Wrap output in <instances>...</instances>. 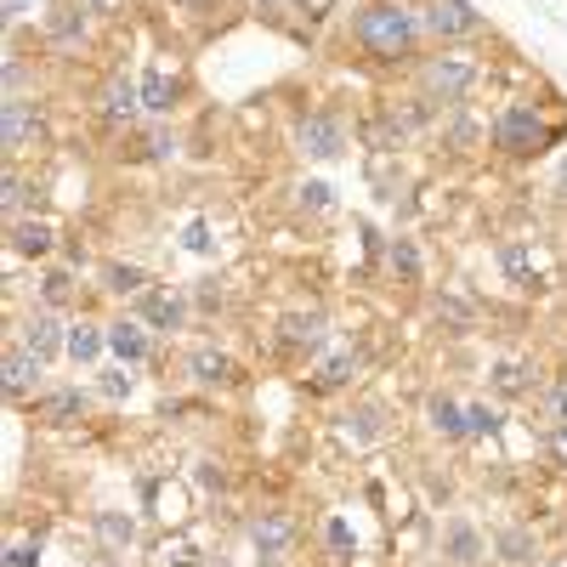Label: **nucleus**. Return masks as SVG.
<instances>
[{
	"mask_svg": "<svg viewBox=\"0 0 567 567\" xmlns=\"http://www.w3.org/2000/svg\"><path fill=\"white\" fill-rule=\"evenodd\" d=\"M41 370H46V358H35L29 347H12L7 363H0V381H7V397H29L41 386Z\"/></svg>",
	"mask_w": 567,
	"mask_h": 567,
	"instance_id": "nucleus-12",
	"label": "nucleus"
},
{
	"mask_svg": "<svg viewBox=\"0 0 567 567\" xmlns=\"http://www.w3.org/2000/svg\"><path fill=\"white\" fill-rule=\"evenodd\" d=\"M143 284H148V273L143 267H125V261H114L103 273V290H114V295H143Z\"/></svg>",
	"mask_w": 567,
	"mask_h": 567,
	"instance_id": "nucleus-25",
	"label": "nucleus"
},
{
	"mask_svg": "<svg viewBox=\"0 0 567 567\" xmlns=\"http://www.w3.org/2000/svg\"><path fill=\"white\" fill-rule=\"evenodd\" d=\"M545 449H551V460H556V465H567V420H562V426H551Z\"/></svg>",
	"mask_w": 567,
	"mask_h": 567,
	"instance_id": "nucleus-38",
	"label": "nucleus"
},
{
	"mask_svg": "<svg viewBox=\"0 0 567 567\" xmlns=\"http://www.w3.org/2000/svg\"><path fill=\"white\" fill-rule=\"evenodd\" d=\"M352 41L370 52L375 63H397V57H409L415 41H420V23L409 7H397V0H375V7H363L352 18Z\"/></svg>",
	"mask_w": 567,
	"mask_h": 567,
	"instance_id": "nucleus-1",
	"label": "nucleus"
},
{
	"mask_svg": "<svg viewBox=\"0 0 567 567\" xmlns=\"http://www.w3.org/2000/svg\"><path fill=\"white\" fill-rule=\"evenodd\" d=\"M449 143H454V148H472V143H477V125H472V120H454V125H449Z\"/></svg>",
	"mask_w": 567,
	"mask_h": 567,
	"instance_id": "nucleus-39",
	"label": "nucleus"
},
{
	"mask_svg": "<svg viewBox=\"0 0 567 567\" xmlns=\"http://www.w3.org/2000/svg\"><path fill=\"white\" fill-rule=\"evenodd\" d=\"M545 567H567V556H556V562H545Z\"/></svg>",
	"mask_w": 567,
	"mask_h": 567,
	"instance_id": "nucleus-48",
	"label": "nucleus"
},
{
	"mask_svg": "<svg viewBox=\"0 0 567 567\" xmlns=\"http://www.w3.org/2000/svg\"><path fill=\"white\" fill-rule=\"evenodd\" d=\"M41 415H46L52 426H69V420L86 415V397H80V392H52V397H41Z\"/></svg>",
	"mask_w": 567,
	"mask_h": 567,
	"instance_id": "nucleus-24",
	"label": "nucleus"
},
{
	"mask_svg": "<svg viewBox=\"0 0 567 567\" xmlns=\"http://www.w3.org/2000/svg\"><path fill=\"white\" fill-rule=\"evenodd\" d=\"M109 352L125 363V370H137V363H148V352H154V341H148V324H143V318H120V324H109Z\"/></svg>",
	"mask_w": 567,
	"mask_h": 567,
	"instance_id": "nucleus-11",
	"label": "nucleus"
},
{
	"mask_svg": "<svg viewBox=\"0 0 567 567\" xmlns=\"http://www.w3.org/2000/svg\"><path fill=\"white\" fill-rule=\"evenodd\" d=\"M472 86H477V63H465V57H426L420 63V91L431 103H460Z\"/></svg>",
	"mask_w": 567,
	"mask_h": 567,
	"instance_id": "nucleus-4",
	"label": "nucleus"
},
{
	"mask_svg": "<svg viewBox=\"0 0 567 567\" xmlns=\"http://www.w3.org/2000/svg\"><path fill=\"white\" fill-rule=\"evenodd\" d=\"M23 12H29V0H7V23H18Z\"/></svg>",
	"mask_w": 567,
	"mask_h": 567,
	"instance_id": "nucleus-45",
	"label": "nucleus"
},
{
	"mask_svg": "<svg viewBox=\"0 0 567 567\" xmlns=\"http://www.w3.org/2000/svg\"><path fill=\"white\" fill-rule=\"evenodd\" d=\"M256 12H267V18H284V12H295V0H250Z\"/></svg>",
	"mask_w": 567,
	"mask_h": 567,
	"instance_id": "nucleus-43",
	"label": "nucleus"
},
{
	"mask_svg": "<svg viewBox=\"0 0 567 567\" xmlns=\"http://www.w3.org/2000/svg\"><path fill=\"white\" fill-rule=\"evenodd\" d=\"M41 302H46L52 313L75 302V279H69V273H63V267H52V273L41 279Z\"/></svg>",
	"mask_w": 567,
	"mask_h": 567,
	"instance_id": "nucleus-26",
	"label": "nucleus"
},
{
	"mask_svg": "<svg viewBox=\"0 0 567 567\" xmlns=\"http://www.w3.org/2000/svg\"><path fill=\"white\" fill-rule=\"evenodd\" d=\"M171 154H177V137L165 125H154L148 137H143V159H171Z\"/></svg>",
	"mask_w": 567,
	"mask_h": 567,
	"instance_id": "nucleus-33",
	"label": "nucleus"
},
{
	"mask_svg": "<svg viewBox=\"0 0 567 567\" xmlns=\"http://www.w3.org/2000/svg\"><path fill=\"white\" fill-rule=\"evenodd\" d=\"M131 386H137V381H131L125 370H114V375H103V392H109V397H131Z\"/></svg>",
	"mask_w": 567,
	"mask_h": 567,
	"instance_id": "nucleus-40",
	"label": "nucleus"
},
{
	"mask_svg": "<svg viewBox=\"0 0 567 567\" xmlns=\"http://www.w3.org/2000/svg\"><path fill=\"white\" fill-rule=\"evenodd\" d=\"M0 205H7V216H12V222L23 216V205H29V182H23L18 171H7V193H0Z\"/></svg>",
	"mask_w": 567,
	"mask_h": 567,
	"instance_id": "nucleus-31",
	"label": "nucleus"
},
{
	"mask_svg": "<svg viewBox=\"0 0 567 567\" xmlns=\"http://www.w3.org/2000/svg\"><path fill=\"white\" fill-rule=\"evenodd\" d=\"M188 375H193L199 386H222V381H233V358L216 352V347H199V352L188 358Z\"/></svg>",
	"mask_w": 567,
	"mask_h": 567,
	"instance_id": "nucleus-16",
	"label": "nucleus"
},
{
	"mask_svg": "<svg viewBox=\"0 0 567 567\" xmlns=\"http://www.w3.org/2000/svg\"><path fill=\"white\" fill-rule=\"evenodd\" d=\"M41 137H46L41 109L29 103V97H7V103H0V148H7V154H29Z\"/></svg>",
	"mask_w": 567,
	"mask_h": 567,
	"instance_id": "nucleus-5",
	"label": "nucleus"
},
{
	"mask_svg": "<svg viewBox=\"0 0 567 567\" xmlns=\"http://www.w3.org/2000/svg\"><path fill=\"white\" fill-rule=\"evenodd\" d=\"M329 7H336V0H295V12H307V18H324Z\"/></svg>",
	"mask_w": 567,
	"mask_h": 567,
	"instance_id": "nucleus-44",
	"label": "nucleus"
},
{
	"mask_svg": "<svg viewBox=\"0 0 567 567\" xmlns=\"http://www.w3.org/2000/svg\"><path fill=\"white\" fill-rule=\"evenodd\" d=\"M171 109H177V86L165 80V75H148V80H143V114L165 120V114H171Z\"/></svg>",
	"mask_w": 567,
	"mask_h": 567,
	"instance_id": "nucleus-23",
	"label": "nucleus"
},
{
	"mask_svg": "<svg viewBox=\"0 0 567 567\" xmlns=\"http://www.w3.org/2000/svg\"><path fill=\"white\" fill-rule=\"evenodd\" d=\"M415 23L431 41H472V35H483V12H472V0H420Z\"/></svg>",
	"mask_w": 567,
	"mask_h": 567,
	"instance_id": "nucleus-2",
	"label": "nucleus"
},
{
	"mask_svg": "<svg viewBox=\"0 0 567 567\" xmlns=\"http://www.w3.org/2000/svg\"><path fill=\"white\" fill-rule=\"evenodd\" d=\"M381 431H386V409H381V404H358V409L341 420V438H347V443H358V449H363V443H375Z\"/></svg>",
	"mask_w": 567,
	"mask_h": 567,
	"instance_id": "nucleus-15",
	"label": "nucleus"
},
{
	"mask_svg": "<svg viewBox=\"0 0 567 567\" xmlns=\"http://www.w3.org/2000/svg\"><path fill=\"white\" fill-rule=\"evenodd\" d=\"M279 336H284V347H318L324 341V313H284Z\"/></svg>",
	"mask_w": 567,
	"mask_h": 567,
	"instance_id": "nucleus-17",
	"label": "nucleus"
},
{
	"mask_svg": "<svg viewBox=\"0 0 567 567\" xmlns=\"http://www.w3.org/2000/svg\"><path fill=\"white\" fill-rule=\"evenodd\" d=\"M431 431H443L449 443H460V438H472V431H465V409L454 404V397H431Z\"/></svg>",
	"mask_w": 567,
	"mask_h": 567,
	"instance_id": "nucleus-19",
	"label": "nucleus"
},
{
	"mask_svg": "<svg viewBox=\"0 0 567 567\" xmlns=\"http://www.w3.org/2000/svg\"><path fill=\"white\" fill-rule=\"evenodd\" d=\"M352 375H358V363H352L347 352H341V358H329L324 370H318V392H336V386H347Z\"/></svg>",
	"mask_w": 567,
	"mask_h": 567,
	"instance_id": "nucleus-27",
	"label": "nucleus"
},
{
	"mask_svg": "<svg viewBox=\"0 0 567 567\" xmlns=\"http://www.w3.org/2000/svg\"><path fill=\"white\" fill-rule=\"evenodd\" d=\"M465 431H472V438H494V431H499V409L472 404V409H465Z\"/></svg>",
	"mask_w": 567,
	"mask_h": 567,
	"instance_id": "nucleus-29",
	"label": "nucleus"
},
{
	"mask_svg": "<svg viewBox=\"0 0 567 567\" xmlns=\"http://www.w3.org/2000/svg\"><path fill=\"white\" fill-rule=\"evenodd\" d=\"M540 386V370H528V363H499L494 370V392H506V397H522Z\"/></svg>",
	"mask_w": 567,
	"mask_h": 567,
	"instance_id": "nucleus-22",
	"label": "nucleus"
},
{
	"mask_svg": "<svg viewBox=\"0 0 567 567\" xmlns=\"http://www.w3.org/2000/svg\"><path fill=\"white\" fill-rule=\"evenodd\" d=\"M52 222H12V250L18 256H52Z\"/></svg>",
	"mask_w": 567,
	"mask_h": 567,
	"instance_id": "nucleus-18",
	"label": "nucleus"
},
{
	"mask_svg": "<svg viewBox=\"0 0 567 567\" xmlns=\"http://www.w3.org/2000/svg\"><path fill=\"white\" fill-rule=\"evenodd\" d=\"M438 313H443L449 324H460V329L472 324V307H465V302H454V295H443V302H438Z\"/></svg>",
	"mask_w": 567,
	"mask_h": 567,
	"instance_id": "nucleus-37",
	"label": "nucleus"
},
{
	"mask_svg": "<svg viewBox=\"0 0 567 567\" xmlns=\"http://www.w3.org/2000/svg\"><path fill=\"white\" fill-rule=\"evenodd\" d=\"M52 35H57V41H75V35H80V12H57V18H52Z\"/></svg>",
	"mask_w": 567,
	"mask_h": 567,
	"instance_id": "nucleus-36",
	"label": "nucleus"
},
{
	"mask_svg": "<svg viewBox=\"0 0 567 567\" xmlns=\"http://www.w3.org/2000/svg\"><path fill=\"white\" fill-rule=\"evenodd\" d=\"M23 347L52 363L57 352H69V329H63V318L52 307H35V313H29V324H23Z\"/></svg>",
	"mask_w": 567,
	"mask_h": 567,
	"instance_id": "nucleus-8",
	"label": "nucleus"
},
{
	"mask_svg": "<svg viewBox=\"0 0 567 567\" xmlns=\"http://www.w3.org/2000/svg\"><path fill=\"white\" fill-rule=\"evenodd\" d=\"M551 143V125L540 120V114H533V109H506V114H499L494 120V148L499 154H511V159H528V154H540Z\"/></svg>",
	"mask_w": 567,
	"mask_h": 567,
	"instance_id": "nucleus-3",
	"label": "nucleus"
},
{
	"mask_svg": "<svg viewBox=\"0 0 567 567\" xmlns=\"http://www.w3.org/2000/svg\"><path fill=\"white\" fill-rule=\"evenodd\" d=\"M499 267L517 279V284H533L540 279V261H533V250L522 245V239H511V245H499Z\"/></svg>",
	"mask_w": 567,
	"mask_h": 567,
	"instance_id": "nucleus-21",
	"label": "nucleus"
},
{
	"mask_svg": "<svg viewBox=\"0 0 567 567\" xmlns=\"http://www.w3.org/2000/svg\"><path fill=\"white\" fill-rule=\"evenodd\" d=\"M324 540H329V551H336L341 562H347V556L358 551V540H352V528H347L341 517H329V528H324Z\"/></svg>",
	"mask_w": 567,
	"mask_h": 567,
	"instance_id": "nucleus-32",
	"label": "nucleus"
},
{
	"mask_svg": "<svg viewBox=\"0 0 567 567\" xmlns=\"http://www.w3.org/2000/svg\"><path fill=\"white\" fill-rule=\"evenodd\" d=\"M443 556L454 567H483L488 562V540L465 517H454V522H443Z\"/></svg>",
	"mask_w": 567,
	"mask_h": 567,
	"instance_id": "nucleus-9",
	"label": "nucleus"
},
{
	"mask_svg": "<svg viewBox=\"0 0 567 567\" xmlns=\"http://www.w3.org/2000/svg\"><path fill=\"white\" fill-rule=\"evenodd\" d=\"M302 205L307 211H329V205H336V193H329V182H302Z\"/></svg>",
	"mask_w": 567,
	"mask_h": 567,
	"instance_id": "nucleus-34",
	"label": "nucleus"
},
{
	"mask_svg": "<svg viewBox=\"0 0 567 567\" xmlns=\"http://www.w3.org/2000/svg\"><path fill=\"white\" fill-rule=\"evenodd\" d=\"M109 7V0H80V12H103Z\"/></svg>",
	"mask_w": 567,
	"mask_h": 567,
	"instance_id": "nucleus-46",
	"label": "nucleus"
},
{
	"mask_svg": "<svg viewBox=\"0 0 567 567\" xmlns=\"http://www.w3.org/2000/svg\"><path fill=\"white\" fill-rule=\"evenodd\" d=\"M392 267H397V273H404V279H420V250L409 245V239H392Z\"/></svg>",
	"mask_w": 567,
	"mask_h": 567,
	"instance_id": "nucleus-30",
	"label": "nucleus"
},
{
	"mask_svg": "<svg viewBox=\"0 0 567 567\" xmlns=\"http://www.w3.org/2000/svg\"><path fill=\"white\" fill-rule=\"evenodd\" d=\"M97 109H103V120H109V125H131V120L143 114V80L114 75V80L103 86V97H97Z\"/></svg>",
	"mask_w": 567,
	"mask_h": 567,
	"instance_id": "nucleus-10",
	"label": "nucleus"
},
{
	"mask_svg": "<svg viewBox=\"0 0 567 567\" xmlns=\"http://www.w3.org/2000/svg\"><path fill=\"white\" fill-rule=\"evenodd\" d=\"M91 533H97V545L114 551V556H125L131 545H137V522H131V511H97Z\"/></svg>",
	"mask_w": 567,
	"mask_h": 567,
	"instance_id": "nucleus-13",
	"label": "nucleus"
},
{
	"mask_svg": "<svg viewBox=\"0 0 567 567\" xmlns=\"http://www.w3.org/2000/svg\"><path fill=\"white\" fill-rule=\"evenodd\" d=\"M103 347H109V329H97V324H75L69 329V358L75 363H97Z\"/></svg>",
	"mask_w": 567,
	"mask_h": 567,
	"instance_id": "nucleus-20",
	"label": "nucleus"
},
{
	"mask_svg": "<svg viewBox=\"0 0 567 567\" xmlns=\"http://www.w3.org/2000/svg\"><path fill=\"white\" fill-rule=\"evenodd\" d=\"M556 188H562V199H567V159H562V177H556Z\"/></svg>",
	"mask_w": 567,
	"mask_h": 567,
	"instance_id": "nucleus-47",
	"label": "nucleus"
},
{
	"mask_svg": "<svg viewBox=\"0 0 567 567\" xmlns=\"http://www.w3.org/2000/svg\"><path fill=\"white\" fill-rule=\"evenodd\" d=\"M295 143H302V154H307V159H336V154L347 148V125H341V114L318 109V114H307V120H302Z\"/></svg>",
	"mask_w": 567,
	"mask_h": 567,
	"instance_id": "nucleus-7",
	"label": "nucleus"
},
{
	"mask_svg": "<svg viewBox=\"0 0 567 567\" xmlns=\"http://www.w3.org/2000/svg\"><path fill=\"white\" fill-rule=\"evenodd\" d=\"M182 245H188L193 256H211V227H205V222H188V233H182Z\"/></svg>",
	"mask_w": 567,
	"mask_h": 567,
	"instance_id": "nucleus-35",
	"label": "nucleus"
},
{
	"mask_svg": "<svg viewBox=\"0 0 567 567\" xmlns=\"http://www.w3.org/2000/svg\"><path fill=\"white\" fill-rule=\"evenodd\" d=\"M35 556H41V551L29 545V540H18V545L7 551V562H12V567H35Z\"/></svg>",
	"mask_w": 567,
	"mask_h": 567,
	"instance_id": "nucleus-41",
	"label": "nucleus"
},
{
	"mask_svg": "<svg viewBox=\"0 0 567 567\" xmlns=\"http://www.w3.org/2000/svg\"><path fill=\"white\" fill-rule=\"evenodd\" d=\"M182 318H188V302L177 290H148L143 295V324H154V329H182Z\"/></svg>",
	"mask_w": 567,
	"mask_h": 567,
	"instance_id": "nucleus-14",
	"label": "nucleus"
},
{
	"mask_svg": "<svg viewBox=\"0 0 567 567\" xmlns=\"http://www.w3.org/2000/svg\"><path fill=\"white\" fill-rule=\"evenodd\" d=\"M23 80H29V69L12 57V63H7V97H18V91H23Z\"/></svg>",
	"mask_w": 567,
	"mask_h": 567,
	"instance_id": "nucleus-42",
	"label": "nucleus"
},
{
	"mask_svg": "<svg viewBox=\"0 0 567 567\" xmlns=\"http://www.w3.org/2000/svg\"><path fill=\"white\" fill-rule=\"evenodd\" d=\"M295 540H302V528H295L290 511H261V517H250V545H256L267 562H284V556L295 551Z\"/></svg>",
	"mask_w": 567,
	"mask_h": 567,
	"instance_id": "nucleus-6",
	"label": "nucleus"
},
{
	"mask_svg": "<svg viewBox=\"0 0 567 567\" xmlns=\"http://www.w3.org/2000/svg\"><path fill=\"white\" fill-rule=\"evenodd\" d=\"M499 556H506V562H533V540L522 528H506V533H499Z\"/></svg>",
	"mask_w": 567,
	"mask_h": 567,
	"instance_id": "nucleus-28",
	"label": "nucleus"
}]
</instances>
